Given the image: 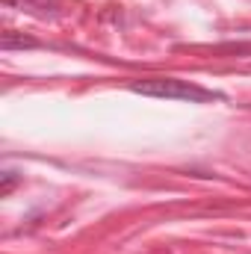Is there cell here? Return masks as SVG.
<instances>
[{"label":"cell","mask_w":251,"mask_h":254,"mask_svg":"<svg viewBox=\"0 0 251 254\" xmlns=\"http://www.w3.org/2000/svg\"><path fill=\"white\" fill-rule=\"evenodd\" d=\"M130 92L145 95V98H166V101H189V104H213L225 101L222 92L204 89L198 83L178 80V77H148V80H133Z\"/></svg>","instance_id":"6da1fadb"},{"label":"cell","mask_w":251,"mask_h":254,"mask_svg":"<svg viewBox=\"0 0 251 254\" xmlns=\"http://www.w3.org/2000/svg\"><path fill=\"white\" fill-rule=\"evenodd\" d=\"M15 181H18V178H15V172H3V192L12 190V187H15Z\"/></svg>","instance_id":"7a4b0ae2"}]
</instances>
